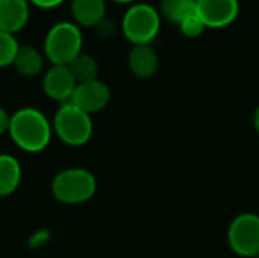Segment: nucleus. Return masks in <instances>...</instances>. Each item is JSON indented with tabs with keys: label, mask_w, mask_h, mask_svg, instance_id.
I'll use <instances>...</instances> for the list:
<instances>
[{
	"label": "nucleus",
	"mask_w": 259,
	"mask_h": 258,
	"mask_svg": "<svg viewBox=\"0 0 259 258\" xmlns=\"http://www.w3.org/2000/svg\"><path fill=\"white\" fill-rule=\"evenodd\" d=\"M109 100H111V90L105 82L99 79L77 84L70 99L71 103H74L77 108L88 113L90 116L93 113L102 111L109 103Z\"/></svg>",
	"instance_id": "6e6552de"
},
{
	"label": "nucleus",
	"mask_w": 259,
	"mask_h": 258,
	"mask_svg": "<svg viewBox=\"0 0 259 258\" xmlns=\"http://www.w3.org/2000/svg\"><path fill=\"white\" fill-rule=\"evenodd\" d=\"M96 30H97V33H99L100 36H103V38H111V36H114L115 32H117V24H115V21H114L112 18L105 17V18L96 26Z\"/></svg>",
	"instance_id": "6ab92c4d"
},
{
	"label": "nucleus",
	"mask_w": 259,
	"mask_h": 258,
	"mask_svg": "<svg viewBox=\"0 0 259 258\" xmlns=\"http://www.w3.org/2000/svg\"><path fill=\"white\" fill-rule=\"evenodd\" d=\"M161 27V14L149 3H135L123 15L121 30L134 44H150Z\"/></svg>",
	"instance_id": "20e7f679"
},
{
	"label": "nucleus",
	"mask_w": 259,
	"mask_h": 258,
	"mask_svg": "<svg viewBox=\"0 0 259 258\" xmlns=\"http://www.w3.org/2000/svg\"><path fill=\"white\" fill-rule=\"evenodd\" d=\"M179 29L181 32L187 36V38H197L203 33V30L206 29L205 23L199 18L197 14H193L190 17H187L185 20H182L179 23Z\"/></svg>",
	"instance_id": "a211bd4d"
},
{
	"label": "nucleus",
	"mask_w": 259,
	"mask_h": 258,
	"mask_svg": "<svg viewBox=\"0 0 259 258\" xmlns=\"http://www.w3.org/2000/svg\"><path fill=\"white\" fill-rule=\"evenodd\" d=\"M80 29L71 21H61L50 27L44 40V53L53 65H68L82 53Z\"/></svg>",
	"instance_id": "f03ea898"
},
{
	"label": "nucleus",
	"mask_w": 259,
	"mask_h": 258,
	"mask_svg": "<svg viewBox=\"0 0 259 258\" xmlns=\"http://www.w3.org/2000/svg\"><path fill=\"white\" fill-rule=\"evenodd\" d=\"M30 3H33L35 6L38 8H42V9H50V8H55L58 5H61L64 0H29Z\"/></svg>",
	"instance_id": "aec40b11"
},
{
	"label": "nucleus",
	"mask_w": 259,
	"mask_h": 258,
	"mask_svg": "<svg viewBox=\"0 0 259 258\" xmlns=\"http://www.w3.org/2000/svg\"><path fill=\"white\" fill-rule=\"evenodd\" d=\"M21 181L20 163L6 154L0 155V196L12 195Z\"/></svg>",
	"instance_id": "ddd939ff"
},
{
	"label": "nucleus",
	"mask_w": 259,
	"mask_h": 258,
	"mask_svg": "<svg viewBox=\"0 0 259 258\" xmlns=\"http://www.w3.org/2000/svg\"><path fill=\"white\" fill-rule=\"evenodd\" d=\"M159 14L165 20L179 24L187 17L196 14V0H161Z\"/></svg>",
	"instance_id": "2eb2a0df"
},
{
	"label": "nucleus",
	"mask_w": 259,
	"mask_h": 258,
	"mask_svg": "<svg viewBox=\"0 0 259 258\" xmlns=\"http://www.w3.org/2000/svg\"><path fill=\"white\" fill-rule=\"evenodd\" d=\"M228 245L238 257L256 258L259 254V216L238 214L228 228Z\"/></svg>",
	"instance_id": "423d86ee"
},
{
	"label": "nucleus",
	"mask_w": 259,
	"mask_h": 258,
	"mask_svg": "<svg viewBox=\"0 0 259 258\" xmlns=\"http://www.w3.org/2000/svg\"><path fill=\"white\" fill-rule=\"evenodd\" d=\"M53 131L68 146H82L93 135L91 116L71 102L59 106L53 117Z\"/></svg>",
	"instance_id": "39448f33"
},
{
	"label": "nucleus",
	"mask_w": 259,
	"mask_h": 258,
	"mask_svg": "<svg viewBox=\"0 0 259 258\" xmlns=\"http://www.w3.org/2000/svg\"><path fill=\"white\" fill-rule=\"evenodd\" d=\"M71 15L79 26L96 27L106 17L105 0H71Z\"/></svg>",
	"instance_id": "f8f14e48"
},
{
	"label": "nucleus",
	"mask_w": 259,
	"mask_h": 258,
	"mask_svg": "<svg viewBox=\"0 0 259 258\" xmlns=\"http://www.w3.org/2000/svg\"><path fill=\"white\" fill-rule=\"evenodd\" d=\"M8 132L21 151L36 154L49 146L52 125L39 109L21 108L11 116Z\"/></svg>",
	"instance_id": "f257e3e1"
},
{
	"label": "nucleus",
	"mask_w": 259,
	"mask_h": 258,
	"mask_svg": "<svg viewBox=\"0 0 259 258\" xmlns=\"http://www.w3.org/2000/svg\"><path fill=\"white\" fill-rule=\"evenodd\" d=\"M114 2H117V3H131L134 0H114Z\"/></svg>",
	"instance_id": "5701e85b"
},
{
	"label": "nucleus",
	"mask_w": 259,
	"mask_h": 258,
	"mask_svg": "<svg viewBox=\"0 0 259 258\" xmlns=\"http://www.w3.org/2000/svg\"><path fill=\"white\" fill-rule=\"evenodd\" d=\"M9 120H11V117L8 116V113L3 108H0V135L5 134V132H8V129H9Z\"/></svg>",
	"instance_id": "412c9836"
},
{
	"label": "nucleus",
	"mask_w": 259,
	"mask_h": 258,
	"mask_svg": "<svg viewBox=\"0 0 259 258\" xmlns=\"http://www.w3.org/2000/svg\"><path fill=\"white\" fill-rule=\"evenodd\" d=\"M42 55L32 46H20L17 56L14 59V67L15 70L26 76V78H32L36 76L41 70H42Z\"/></svg>",
	"instance_id": "4468645a"
},
{
	"label": "nucleus",
	"mask_w": 259,
	"mask_h": 258,
	"mask_svg": "<svg viewBox=\"0 0 259 258\" xmlns=\"http://www.w3.org/2000/svg\"><path fill=\"white\" fill-rule=\"evenodd\" d=\"M68 68L73 75V78L76 79L77 84L82 82H90L97 79V73H99V65L96 62V59L90 55L80 53L77 55L70 64Z\"/></svg>",
	"instance_id": "dca6fc26"
},
{
	"label": "nucleus",
	"mask_w": 259,
	"mask_h": 258,
	"mask_svg": "<svg viewBox=\"0 0 259 258\" xmlns=\"http://www.w3.org/2000/svg\"><path fill=\"white\" fill-rule=\"evenodd\" d=\"M18 47L20 46L12 33L0 30V68L14 64Z\"/></svg>",
	"instance_id": "f3484780"
},
{
	"label": "nucleus",
	"mask_w": 259,
	"mask_h": 258,
	"mask_svg": "<svg viewBox=\"0 0 259 258\" xmlns=\"http://www.w3.org/2000/svg\"><path fill=\"white\" fill-rule=\"evenodd\" d=\"M76 85L77 82L73 78L68 65H52L42 78L44 93L50 99L59 100L62 103L70 102Z\"/></svg>",
	"instance_id": "1a4fd4ad"
},
{
	"label": "nucleus",
	"mask_w": 259,
	"mask_h": 258,
	"mask_svg": "<svg viewBox=\"0 0 259 258\" xmlns=\"http://www.w3.org/2000/svg\"><path fill=\"white\" fill-rule=\"evenodd\" d=\"M97 181L90 170L71 167L59 172L52 182V193L56 201L68 205L83 204L96 193Z\"/></svg>",
	"instance_id": "7ed1b4c3"
},
{
	"label": "nucleus",
	"mask_w": 259,
	"mask_h": 258,
	"mask_svg": "<svg viewBox=\"0 0 259 258\" xmlns=\"http://www.w3.org/2000/svg\"><path fill=\"white\" fill-rule=\"evenodd\" d=\"M196 14L206 27L220 29L232 24L240 14L238 0H196Z\"/></svg>",
	"instance_id": "0eeeda50"
},
{
	"label": "nucleus",
	"mask_w": 259,
	"mask_h": 258,
	"mask_svg": "<svg viewBox=\"0 0 259 258\" xmlns=\"http://www.w3.org/2000/svg\"><path fill=\"white\" fill-rule=\"evenodd\" d=\"M127 65L134 76L140 79H149L156 73L159 59L153 47H150L149 44H138L131 49Z\"/></svg>",
	"instance_id": "9d476101"
},
{
	"label": "nucleus",
	"mask_w": 259,
	"mask_h": 258,
	"mask_svg": "<svg viewBox=\"0 0 259 258\" xmlns=\"http://www.w3.org/2000/svg\"><path fill=\"white\" fill-rule=\"evenodd\" d=\"M256 258H259V254H258V255H256Z\"/></svg>",
	"instance_id": "b1692460"
},
{
	"label": "nucleus",
	"mask_w": 259,
	"mask_h": 258,
	"mask_svg": "<svg viewBox=\"0 0 259 258\" xmlns=\"http://www.w3.org/2000/svg\"><path fill=\"white\" fill-rule=\"evenodd\" d=\"M29 20L27 0H0V30L15 33Z\"/></svg>",
	"instance_id": "9b49d317"
},
{
	"label": "nucleus",
	"mask_w": 259,
	"mask_h": 258,
	"mask_svg": "<svg viewBox=\"0 0 259 258\" xmlns=\"http://www.w3.org/2000/svg\"><path fill=\"white\" fill-rule=\"evenodd\" d=\"M253 126H255V131L259 135V105L256 106L255 113H253Z\"/></svg>",
	"instance_id": "4be33fe9"
}]
</instances>
